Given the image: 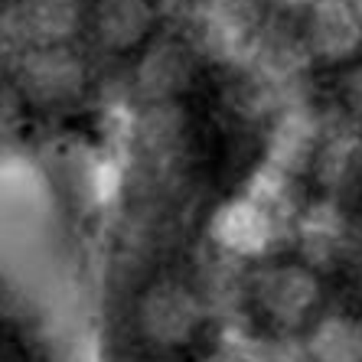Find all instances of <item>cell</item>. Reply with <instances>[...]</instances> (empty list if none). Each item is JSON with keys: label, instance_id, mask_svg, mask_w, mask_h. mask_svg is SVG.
Returning <instances> with one entry per match:
<instances>
[{"label": "cell", "instance_id": "30bf717a", "mask_svg": "<svg viewBox=\"0 0 362 362\" xmlns=\"http://www.w3.org/2000/svg\"><path fill=\"white\" fill-rule=\"evenodd\" d=\"M339 95H343L346 108L353 115H362V62L359 66H349L339 76Z\"/></svg>", "mask_w": 362, "mask_h": 362}, {"label": "cell", "instance_id": "52a82bcc", "mask_svg": "<svg viewBox=\"0 0 362 362\" xmlns=\"http://www.w3.org/2000/svg\"><path fill=\"white\" fill-rule=\"evenodd\" d=\"M317 362H362V327L349 317H329L310 333Z\"/></svg>", "mask_w": 362, "mask_h": 362}, {"label": "cell", "instance_id": "6da1fadb", "mask_svg": "<svg viewBox=\"0 0 362 362\" xmlns=\"http://www.w3.org/2000/svg\"><path fill=\"white\" fill-rule=\"evenodd\" d=\"M137 323L144 337L160 346H183L186 339L196 337L202 323V310L183 284L177 281H157L147 287V294L137 303Z\"/></svg>", "mask_w": 362, "mask_h": 362}, {"label": "cell", "instance_id": "ba28073f", "mask_svg": "<svg viewBox=\"0 0 362 362\" xmlns=\"http://www.w3.org/2000/svg\"><path fill=\"white\" fill-rule=\"evenodd\" d=\"M323 183L343 199H356L362 193V141L333 144L320 163Z\"/></svg>", "mask_w": 362, "mask_h": 362}, {"label": "cell", "instance_id": "9c48e42d", "mask_svg": "<svg viewBox=\"0 0 362 362\" xmlns=\"http://www.w3.org/2000/svg\"><path fill=\"white\" fill-rule=\"evenodd\" d=\"M26 20L40 36L59 40V36L69 33V26L76 20V4L72 0H30Z\"/></svg>", "mask_w": 362, "mask_h": 362}, {"label": "cell", "instance_id": "277c9868", "mask_svg": "<svg viewBox=\"0 0 362 362\" xmlns=\"http://www.w3.org/2000/svg\"><path fill=\"white\" fill-rule=\"evenodd\" d=\"M151 7L147 0H98L95 30L111 49H134L151 33Z\"/></svg>", "mask_w": 362, "mask_h": 362}, {"label": "cell", "instance_id": "7a4b0ae2", "mask_svg": "<svg viewBox=\"0 0 362 362\" xmlns=\"http://www.w3.org/2000/svg\"><path fill=\"white\" fill-rule=\"evenodd\" d=\"M320 300V284L307 268L284 264L271 268L255 281V303L258 310L278 327H300L307 313Z\"/></svg>", "mask_w": 362, "mask_h": 362}, {"label": "cell", "instance_id": "5b68a950", "mask_svg": "<svg viewBox=\"0 0 362 362\" xmlns=\"http://www.w3.org/2000/svg\"><path fill=\"white\" fill-rule=\"evenodd\" d=\"M307 33H310V46L329 62L353 56V49L359 46V23L339 4H320L313 10Z\"/></svg>", "mask_w": 362, "mask_h": 362}, {"label": "cell", "instance_id": "3957f363", "mask_svg": "<svg viewBox=\"0 0 362 362\" xmlns=\"http://www.w3.org/2000/svg\"><path fill=\"white\" fill-rule=\"evenodd\" d=\"M20 82L36 101L59 105V101L76 98L82 92L85 72L76 56H69L66 49H40L23 59Z\"/></svg>", "mask_w": 362, "mask_h": 362}, {"label": "cell", "instance_id": "8992f818", "mask_svg": "<svg viewBox=\"0 0 362 362\" xmlns=\"http://www.w3.org/2000/svg\"><path fill=\"white\" fill-rule=\"evenodd\" d=\"M189 82V59L186 52L173 42H160L144 56L141 69H137V85L144 95L151 98H170L186 88Z\"/></svg>", "mask_w": 362, "mask_h": 362}]
</instances>
